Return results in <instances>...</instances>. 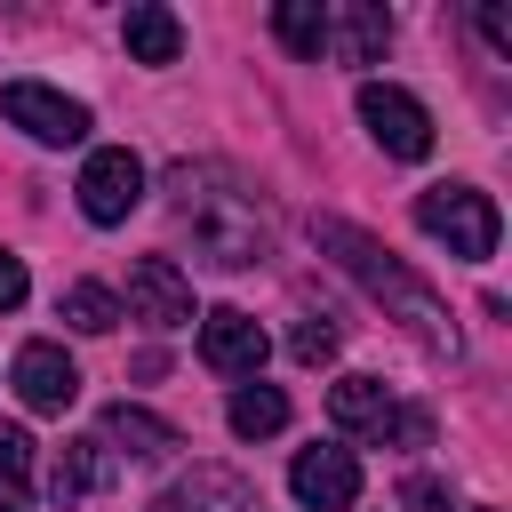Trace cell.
<instances>
[{"instance_id": "22", "label": "cell", "mask_w": 512, "mask_h": 512, "mask_svg": "<svg viewBox=\"0 0 512 512\" xmlns=\"http://www.w3.org/2000/svg\"><path fill=\"white\" fill-rule=\"evenodd\" d=\"M16 304H24V256L0 248V312H16Z\"/></svg>"}, {"instance_id": "8", "label": "cell", "mask_w": 512, "mask_h": 512, "mask_svg": "<svg viewBox=\"0 0 512 512\" xmlns=\"http://www.w3.org/2000/svg\"><path fill=\"white\" fill-rule=\"evenodd\" d=\"M288 488L312 512H344V504H360V464H352V448H304L288 464Z\"/></svg>"}, {"instance_id": "3", "label": "cell", "mask_w": 512, "mask_h": 512, "mask_svg": "<svg viewBox=\"0 0 512 512\" xmlns=\"http://www.w3.org/2000/svg\"><path fill=\"white\" fill-rule=\"evenodd\" d=\"M416 224L432 232V240H448V256H496V200L480 192V184H432V192H416Z\"/></svg>"}, {"instance_id": "14", "label": "cell", "mask_w": 512, "mask_h": 512, "mask_svg": "<svg viewBox=\"0 0 512 512\" xmlns=\"http://www.w3.org/2000/svg\"><path fill=\"white\" fill-rule=\"evenodd\" d=\"M96 440H120L128 456H168V448H176V424H160L152 408H128V400H112ZM120 448H112V456H120Z\"/></svg>"}, {"instance_id": "18", "label": "cell", "mask_w": 512, "mask_h": 512, "mask_svg": "<svg viewBox=\"0 0 512 512\" xmlns=\"http://www.w3.org/2000/svg\"><path fill=\"white\" fill-rule=\"evenodd\" d=\"M280 424H288V392H272V384L232 392V432H240V440H272Z\"/></svg>"}, {"instance_id": "19", "label": "cell", "mask_w": 512, "mask_h": 512, "mask_svg": "<svg viewBox=\"0 0 512 512\" xmlns=\"http://www.w3.org/2000/svg\"><path fill=\"white\" fill-rule=\"evenodd\" d=\"M56 312H64V320H72V328H80V336H104V328H112V320H120V296H112V288H104V280H72V288H64V304H56Z\"/></svg>"}, {"instance_id": "11", "label": "cell", "mask_w": 512, "mask_h": 512, "mask_svg": "<svg viewBox=\"0 0 512 512\" xmlns=\"http://www.w3.org/2000/svg\"><path fill=\"white\" fill-rule=\"evenodd\" d=\"M112 472H120V464H112V440H96V432H88V440H64V448H56L48 488H56V504H80V496H104V488H112Z\"/></svg>"}, {"instance_id": "12", "label": "cell", "mask_w": 512, "mask_h": 512, "mask_svg": "<svg viewBox=\"0 0 512 512\" xmlns=\"http://www.w3.org/2000/svg\"><path fill=\"white\" fill-rule=\"evenodd\" d=\"M328 416H336L344 432L384 440V432H392V392H384L376 376H344V384H328Z\"/></svg>"}, {"instance_id": "16", "label": "cell", "mask_w": 512, "mask_h": 512, "mask_svg": "<svg viewBox=\"0 0 512 512\" xmlns=\"http://www.w3.org/2000/svg\"><path fill=\"white\" fill-rule=\"evenodd\" d=\"M0 512H32V432L0 424Z\"/></svg>"}, {"instance_id": "2", "label": "cell", "mask_w": 512, "mask_h": 512, "mask_svg": "<svg viewBox=\"0 0 512 512\" xmlns=\"http://www.w3.org/2000/svg\"><path fill=\"white\" fill-rule=\"evenodd\" d=\"M312 240H320V248H328V256H336L368 296H384V304H392V312H400L432 352H448V360H456V320L440 312V296H432V288H424V280H416L384 240H368V232H360V224H344V216H320V224H312Z\"/></svg>"}, {"instance_id": "15", "label": "cell", "mask_w": 512, "mask_h": 512, "mask_svg": "<svg viewBox=\"0 0 512 512\" xmlns=\"http://www.w3.org/2000/svg\"><path fill=\"white\" fill-rule=\"evenodd\" d=\"M272 32H280L288 56L320 64V48H328V8H320V0H280V8H272Z\"/></svg>"}, {"instance_id": "21", "label": "cell", "mask_w": 512, "mask_h": 512, "mask_svg": "<svg viewBox=\"0 0 512 512\" xmlns=\"http://www.w3.org/2000/svg\"><path fill=\"white\" fill-rule=\"evenodd\" d=\"M400 504H408V512H456V504H448V488H440V480H424V472L400 488Z\"/></svg>"}, {"instance_id": "1", "label": "cell", "mask_w": 512, "mask_h": 512, "mask_svg": "<svg viewBox=\"0 0 512 512\" xmlns=\"http://www.w3.org/2000/svg\"><path fill=\"white\" fill-rule=\"evenodd\" d=\"M176 224H184L192 256L216 264V272H248V264H264V248H272L256 200H248L240 184L208 176V168H176Z\"/></svg>"}, {"instance_id": "17", "label": "cell", "mask_w": 512, "mask_h": 512, "mask_svg": "<svg viewBox=\"0 0 512 512\" xmlns=\"http://www.w3.org/2000/svg\"><path fill=\"white\" fill-rule=\"evenodd\" d=\"M336 48H344V64H376L384 48H392V16L384 8H344V24H336Z\"/></svg>"}, {"instance_id": "20", "label": "cell", "mask_w": 512, "mask_h": 512, "mask_svg": "<svg viewBox=\"0 0 512 512\" xmlns=\"http://www.w3.org/2000/svg\"><path fill=\"white\" fill-rule=\"evenodd\" d=\"M288 352H296L304 368H320V360H336V328H328V320H296V328H288Z\"/></svg>"}, {"instance_id": "6", "label": "cell", "mask_w": 512, "mask_h": 512, "mask_svg": "<svg viewBox=\"0 0 512 512\" xmlns=\"http://www.w3.org/2000/svg\"><path fill=\"white\" fill-rule=\"evenodd\" d=\"M0 112H8V128L40 136V144H80L88 136V104H72V96H56L40 80H8L0 88Z\"/></svg>"}, {"instance_id": "10", "label": "cell", "mask_w": 512, "mask_h": 512, "mask_svg": "<svg viewBox=\"0 0 512 512\" xmlns=\"http://www.w3.org/2000/svg\"><path fill=\"white\" fill-rule=\"evenodd\" d=\"M16 400H24L32 416H64V408L80 400V368H72L56 344H24V352H16Z\"/></svg>"}, {"instance_id": "7", "label": "cell", "mask_w": 512, "mask_h": 512, "mask_svg": "<svg viewBox=\"0 0 512 512\" xmlns=\"http://www.w3.org/2000/svg\"><path fill=\"white\" fill-rule=\"evenodd\" d=\"M264 352H272V336L256 328V312L224 304V312H208V320H200V368H216V376H256V368H264Z\"/></svg>"}, {"instance_id": "24", "label": "cell", "mask_w": 512, "mask_h": 512, "mask_svg": "<svg viewBox=\"0 0 512 512\" xmlns=\"http://www.w3.org/2000/svg\"><path fill=\"white\" fill-rule=\"evenodd\" d=\"M152 512H200V504H192V496H160Z\"/></svg>"}, {"instance_id": "4", "label": "cell", "mask_w": 512, "mask_h": 512, "mask_svg": "<svg viewBox=\"0 0 512 512\" xmlns=\"http://www.w3.org/2000/svg\"><path fill=\"white\" fill-rule=\"evenodd\" d=\"M360 120H368V136L392 160H424L432 152V112L408 88H392V80H360Z\"/></svg>"}, {"instance_id": "23", "label": "cell", "mask_w": 512, "mask_h": 512, "mask_svg": "<svg viewBox=\"0 0 512 512\" xmlns=\"http://www.w3.org/2000/svg\"><path fill=\"white\" fill-rule=\"evenodd\" d=\"M480 32H488L496 56H512V16H504V8H480Z\"/></svg>"}, {"instance_id": "5", "label": "cell", "mask_w": 512, "mask_h": 512, "mask_svg": "<svg viewBox=\"0 0 512 512\" xmlns=\"http://www.w3.org/2000/svg\"><path fill=\"white\" fill-rule=\"evenodd\" d=\"M80 216L88 224H128V208L144 200V160L128 152V144H104V152H88V168H80Z\"/></svg>"}, {"instance_id": "13", "label": "cell", "mask_w": 512, "mask_h": 512, "mask_svg": "<svg viewBox=\"0 0 512 512\" xmlns=\"http://www.w3.org/2000/svg\"><path fill=\"white\" fill-rule=\"evenodd\" d=\"M120 40H128L136 64H176V56H184V24H176L168 8H152V0L120 16Z\"/></svg>"}, {"instance_id": "9", "label": "cell", "mask_w": 512, "mask_h": 512, "mask_svg": "<svg viewBox=\"0 0 512 512\" xmlns=\"http://www.w3.org/2000/svg\"><path fill=\"white\" fill-rule=\"evenodd\" d=\"M128 304H136V320H152V328H184V320H192V280H184L168 256H136V264H128Z\"/></svg>"}]
</instances>
